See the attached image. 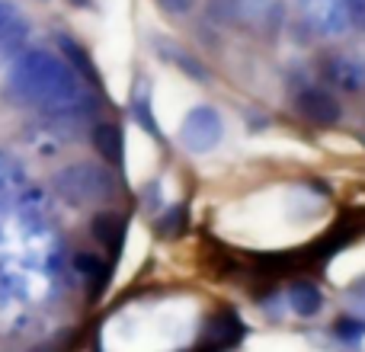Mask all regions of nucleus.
<instances>
[{
    "mask_svg": "<svg viewBox=\"0 0 365 352\" xmlns=\"http://www.w3.org/2000/svg\"><path fill=\"white\" fill-rule=\"evenodd\" d=\"M6 96L19 106L42 109L48 115L81 100V77L58 55H48L42 48L19 51L6 74Z\"/></svg>",
    "mask_w": 365,
    "mask_h": 352,
    "instance_id": "obj_1",
    "label": "nucleus"
},
{
    "mask_svg": "<svg viewBox=\"0 0 365 352\" xmlns=\"http://www.w3.org/2000/svg\"><path fill=\"white\" fill-rule=\"evenodd\" d=\"M51 192L64 202V205H103L113 199L115 192V176L109 167L93 164V160H77V164L61 167L51 176Z\"/></svg>",
    "mask_w": 365,
    "mask_h": 352,
    "instance_id": "obj_2",
    "label": "nucleus"
},
{
    "mask_svg": "<svg viewBox=\"0 0 365 352\" xmlns=\"http://www.w3.org/2000/svg\"><path fill=\"white\" fill-rule=\"evenodd\" d=\"M225 138V122H221L218 109L212 106H195L186 113L180 125V145L192 154H208L221 145Z\"/></svg>",
    "mask_w": 365,
    "mask_h": 352,
    "instance_id": "obj_3",
    "label": "nucleus"
},
{
    "mask_svg": "<svg viewBox=\"0 0 365 352\" xmlns=\"http://www.w3.org/2000/svg\"><path fill=\"white\" fill-rule=\"evenodd\" d=\"M208 16L215 23H244V26H266L269 16H279V0H208Z\"/></svg>",
    "mask_w": 365,
    "mask_h": 352,
    "instance_id": "obj_4",
    "label": "nucleus"
},
{
    "mask_svg": "<svg viewBox=\"0 0 365 352\" xmlns=\"http://www.w3.org/2000/svg\"><path fill=\"white\" fill-rule=\"evenodd\" d=\"M295 109L311 122V125H336L343 115V106L330 90L324 87H304L295 96Z\"/></svg>",
    "mask_w": 365,
    "mask_h": 352,
    "instance_id": "obj_5",
    "label": "nucleus"
},
{
    "mask_svg": "<svg viewBox=\"0 0 365 352\" xmlns=\"http://www.w3.org/2000/svg\"><path fill=\"white\" fill-rule=\"evenodd\" d=\"M90 138H93V147L106 164L119 167L125 160V135L115 122H93L90 125Z\"/></svg>",
    "mask_w": 365,
    "mask_h": 352,
    "instance_id": "obj_6",
    "label": "nucleus"
},
{
    "mask_svg": "<svg viewBox=\"0 0 365 352\" xmlns=\"http://www.w3.org/2000/svg\"><path fill=\"white\" fill-rule=\"evenodd\" d=\"M324 74H327V81L334 87L346 90V93H356V90L365 87V61H359V58H346V55L330 58Z\"/></svg>",
    "mask_w": 365,
    "mask_h": 352,
    "instance_id": "obj_7",
    "label": "nucleus"
},
{
    "mask_svg": "<svg viewBox=\"0 0 365 352\" xmlns=\"http://www.w3.org/2000/svg\"><path fill=\"white\" fill-rule=\"evenodd\" d=\"M58 45H61V51H64V58H68V64L77 71V77H81V81H87V83H93V87H100V74H96V64H93V58L83 51V45L74 42L71 36H58Z\"/></svg>",
    "mask_w": 365,
    "mask_h": 352,
    "instance_id": "obj_8",
    "label": "nucleus"
},
{
    "mask_svg": "<svg viewBox=\"0 0 365 352\" xmlns=\"http://www.w3.org/2000/svg\"><path fill=\"white\" fill-rule=\"evenodd\" d=\"M289 304H292V311H298L302 317H311V314H317V311H321L324 298H321V291H317L311 282H295L289 289Z\"/></svg>",
    "mask_w": 365,
    "mask_h": 352,
    "instance_id": "obj_9",
    "label": "nucleus"
},
{
    "mask_svg": "<svg viewBox=\"0 0 365 352\" xmlns=\"http://www.w3.org/2000/svg\"><path fill=\"white\" fill-rule=\"evenodd\" d=\"M122 234H125V224H122L119 214H113V212H100V214L93 218V237L100 240V244H109L113 250H119Z\"/></svg>",
    "mask_w": 365,
    "mask_h": 352,
    "instance_id": "obj_10",
    "label": "nucleus"
},
{
    "mask_svg": "<svg viewBox=\"0 0 365 352\" xmlns=\"http://www.w3.org/2000/svg\"><path fill=\"white\" fill-rule=\"evenodd\" d=\"M158 48H160V51H164V58H167V61L180 64V68H182V71H186V74H189V77H195V81H205V77H208V71H205V68H202V64H199V61H195V58H192V55H189V51H182V48H180V45H170V42H158Z\"/></svg>",
    "mask_w": 365,
    "mask_h": 352,
    "instance_id": "obj_11",
    "label": "nucleus"
},
{
    "mask_svg": "<svg viewBox=\"0 0 365 352\" xmlns=\"http://www.w3.org/2000/svg\"><path fill=\"white\" fill-rule=\"evenodd\" d=\"M19 167H16V160L13 157H6V154H0V195L4 192H10L13 186H19Z\"/></svg>",
    "mask_w": 365,
    "mask_h": 352,
    "instance_id": "obj_12",
    "label": "nucleus"
},
{
    "mask_svg": "<svg viewBox=\"0 0 365 352\" xmlns=\"http://www.w3.org/2000/svg\"><path fill=\"white\" fill-rule=\"evenodd\" d=\"M132 109H135V115H138L141 125H145L148 132L154 135V138H160V128H158V122H154V115H151V103H148V96H145V93L135 96V106H132Z\"/></svg>",
    "mask_w": 365,
    "mask_h": 352,
    "instance_id": "obj_13",
    "label": "nucleus"
},
{
    "mask_svg": "<svg viewBox=\"0 0 365 352\" xmlns=\"http://www.w3.org/2000/svg\"><path fill=\"white\" fill-rule=\"evenodd\" d=\"M182 224H186V208L177 205L170 208V214H167V221H160V231L167 234V237H173L177 231H182Z\"/></svg>",
    "mask_w": 365,
    "mask_h": 352,
    "instance_id": "obj_14",
    "label": "nucleus"
},
{
    "mask_svg": "<svg viewBox=\"0 0 365 352\" xmlns=\"http://www.w3.org/2000/svg\"><path fill=\"white\" fill-rule=\"evenodd\" d=\"M74 266L83 272L87 279H100V257L96 253H77Z\"/></svg>",
    "mask_w": 365,
    "mask_h": 352,
    "instance_id": "obj_15",
    "label": "nucleus"
},
{
    "mask_svg": "<svg viewBox=\"0 0 365 352\" xmlns=\"http://www.w3.org/2000/svg\"><path fill=\"white\" fill-rule=\"evenodd\" d=\"M343 6H346L349 19H353L356 26H362V29H365V0H343Z\"/></svg>",
    "mask_w": 365,
    "mask_h": 352,
    "instance_id": "obj_16",
    "label": "nucleus"
},
{
    "mask_svg": "<svg viewBox=\"0 0 365 352\" xmlns=\"http://www.w3.org/2000/svg\"><path fill=\"white\" fill-rule=\"evenodd\" d=\"M160 6L170 13H189L192 10V0H160Z\"/></svg>",
    "mask_w": 365,
    "mask_h": 352,
    "instance_id": "obj_17",
    "label": "nucleus"
},
{
    "mask_svg": "<svg viewBox=\"0 0 365 352\" xmlns=\"http://www.w3.org/2000/svg\"><path fill=\"white\" fill-rule=\"evenodd\" d=\"M16 13H19V10L10 4V0H0V29H4V26L10 23V19L16 16Z\"/></svg>",
    "mask_w": 365,
    "mask_h": 352,
    "instance_id": "obj_18",
    "label": "nucleus"
}]
</instances>
